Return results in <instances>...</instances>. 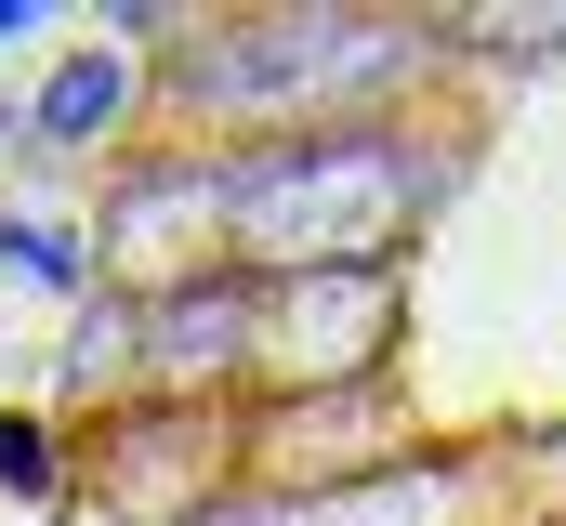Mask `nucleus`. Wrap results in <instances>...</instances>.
<instances>
[{"label": "nucleus", "mask_w": 566, "mask_h": 526, "mask_svg": "<svg viewBox=\"0 0 566 526\" xmlns=\"http://www.w3.org/2000/svg\"><path fill=\"white\" fill-rule=\"evenodd\" d=\"M119 106V66H66V93H53V132H93Z\"/></svg>", "instance_id": "obj_1"}]
</instances>
